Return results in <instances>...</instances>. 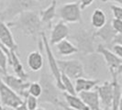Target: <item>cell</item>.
I'll list each match as a JSON object with an SVG mask.
<instances>
[{
    "mask_svg": "<svg viewBox=\"0 0 122 110\" xmlns=\"http://www.w3.org/2000/svg\"><path fill=\"white\" fill-rule=\"evenodd\" d=\"M8 27H12L16 30L21 32L25 37L36 39L42 32V23L40 15L34 10L26 11L18 15L14 20L7 23Z\"/></svg>",
    "mask_w": 122,
    "mask_h": 110,
    "instance_id": "cell-1",
    "label": "cell"
},
{
    "mask_svg": "<svg viewBox=\"0 0 122 110\" xmlns=\"http://www.w3.org/2000/svg\"><path fill=\"white\" fill-rule=\"evenodd\" d=\"M39 83L41 87V94L38 101L40 104H50L53 106H59L61 103L59 88L57 87L54 79L51 73H48L46 68L43 66L41 70Z\"/></svg>",
    "mask_w": 122,
    "mask_h": 110,
    "instance_id": "cell-2",
    "label": "cell"
},
{
    "mask_svg": "<svg viewBox=\"0 0 122 110\" xmlns=\"http://www.w3.org/2000/svg\"><path fill=\"white\" fill-rule=\"evenodd\" d=\"M6 6L0 12V20L6 24L26 11L34 10L39 6L35 0H6Z\"/></svg>",
    "mask_w": 122,
    "mask_h": 110,
    "instance_id": "cell-3",
    "label": "cell"
},
{
    "mask_svg": "<svg viewBox=\"0 0 122 110\" xmlns=\"http://www.w3.org/2000/svg\"><path fill=\"white\" fill-rule=\"evenodd\" d=\"M69 36L78 52L82 55L85 56L96 51V37L93 31L80 27L75 29L71 34H69Z\"/></svg>",
    "mask_w": 122,
    "mask_h": 110,
    "instance_id": "cell-4",
    "label": "cell"
},
{
    "mask_svg": "<svg viewBox=\"0 0 122 110\" xmlns=\"http://www.w3.org/2000/svg\"><path fill=\"white\" fill-rule=\"evenodd\" d=\"M40 36H41V40L42 41V48L44 49L45 54H46V57H47V62H48L50 71H51V74L52 75L55 84H56L57 87L59 88V90L63 92V87H62V85H61V71L59 70V67H58L57 59L55 58L54 53H53L52 50L51 48V45H50L46 34L42 31Z\"/></svg>",
    "mask_w": 122,
    "mask_h": 110,
    "instance_id": "cell-5",
    "label": "cell"
},
{
    "mask_svg": "<svg viewBox=\"0 0 122 110\" xmlns=\"http://www.w3.org/2000/svg\"><path fill=\"white\" fill-rule=\"evenodd\" d=\"M96 52H97L104 60L105 64L108 68L111 74H115L117 76H121L122 73V59L115 55L111 50L106 47L102 43L98 44L96 47Z\"/></svg>",
    "mask_w": 122,
    "mask_h": 110,
    "instance_id": "cell-6",
    "label": "cell"
},
{
    "mask_svg": "<svg viewBox=\"0 0 122 110\" xmlns=\"http://www.w3.org/2000/svg\"><path fill=\"white\" fill-rule=\"evenodd\" d=\"M57 15L60 17L61 20L65 23H79L82 19V9L78 2L65 3L59 7L57 10Z\"/></svg>",
    "mask_w": 122,
    "mask_h": 110,
    "instance_id": "cell-7",
    "label": "cell"
},
{
    "mask_svg": "<svg viewBox=\"0 0 122 110\" xmlns=\"http://www.w3.org/2000/svg\"><path fill=\"white\" fill-rule=\"evenodd\" d=\"M84 62H82L84 72L89 77L95 79V77H97L98 75L103 71L105 66V62L101 55L97 52H93L91 54H87L84 56Z\"/></svg>",
    "mask_w": 122,
    "mask_h": 110,
    "instance_id": "cell-8",
    "label": "cell"
},
{
    "mask_svg": "<svg viewBox=\"0 0 122 110\" xmlns=\"http://www.w3.org/2000/svg\"><path fill=\"white\" fill-rule=\"evenodd\" d=\"M57 63L61 73L65 74L71 80L84 77L85 75L82 61L78 60H57Z\"/></svg>",
    "mask_w": 122,
    "mask_h": 110,
    "instance_id": "cell-9",
    "label": "cell"
},
{
    "mask_svg": "<svg viewBox=\"0 0 122 110\" xmlns=\"http://www.w3.org/2000/svg\"><path fill=\"white\" fill-rule=\"evenodd\" d=\"M0 102L3 106L15 109L23 103V99L10 89L0 78Z\"/></svg>",
    "mask_w": 122,
    "mask_h": 110,
    "instance_id": "cell-10",
    "label": "cell"
},
{
    "mask_svg": "<svg viewBox=\"0 0 122 110\" xmlns=\"http://www.w3.org/2000/svg\"><path fill=\"white\" fill-rule=\"evenodd\" d=\"M2 77L3 78L1 79L3 80V82L10 89H12L15 93H17L22 99L28 95V87L30 85V82L24 81L17 77L16 75H10L8 73L3 75Z\"/></svg>",
    "mask_w": 122,
    "mask_h": 110,
    "instance_id": "cell-11",
    "label": "cell"
},
{
    "mask_svg": "<svg viewBox=\"0 0 122 110\" xmlns=\"http://www.w3.org/2000/svg\"><path fill=\"white\" fill-rule=\"evenodd\" d=\"M96 90L97 92L100 104L103 106V110L110 109L112 97H113V85L111 82L106 81L101 85H97Z\"/></svg>",
    "mask_w": 122,
    "mask_h": 110,
    "instance_id": "cell-12",
    "label": "cell"
},
{
    "mask_svg": "<svg viewBox=\"0 0 122 110\" xmlns=\"http://www.w3.org/2000/svg\"><path fill=\"white\" fill-rule=\"evenodd\" d=\"M69 34H70V28L68 27V25L64 21L59 20L52 27V30L51 31L49 40L50 45H56L60 41L67 39Z\"/></svg>",
    "mask_w": 122,
    "mask_h": 110,
    "instance_id": "cell-13",
    "label": "cell"
},
{
    "mask_svg": "<svg viewBox=\"0 0 122 110\" xmlns=\"http://www.w3.org/2000/svg\"><path fill=\"white\" fill-rule=\"evenodd\" d=\"M0 40L6 49L18 52V44L16 42L10 28L6 22L0 20Z\"/></svg>",
    "mask_w": 122,
    "mask_h": 110,
    "instance_id": "cell-14",
    "label": "cell"
},
{
    "mask_svg": "<svg viewBox=\"0 0 122 110\" xmlns=\"http://www.w3.org/2000/svg\"><path fill=\"white\" fill-rule=\"evenodd\" d=\"M117 33L116 31L113 30V28L111 27V24H110L109 21H107L106 24L97 30L96 31H94V35L96 37V39L98 38L102 40V44L103 45H107L106 47L107 46H111L112 44V41L113 40L115 39V37L117 36Z\"/></svg>",
    "mask_w": 122,
    "mask_h": 110,
    "instance_id": "cell-15",
    "label": "cell"
},
{
    "mask_svg": "<svg viewBox=\"0 0 122 110\" xmlns=\"http://www.w3.org/2000/svg\"><path fill=\"white\" fill-rule=\"evenodd\" d=\"M77 95L86 105L89 110H103V108L101 107L100 100L97 90L81 92Z\"/></svg>",
    "mask_w": 122,
    "mask_h": 110,
    "instance_id": "cell-16",
    "label": "cell"
},
{
    "mask_svg": "<svg viewBox=\"0 0 122 110\" xmlns=\"http://www.w3.org/2000/svg\"><path fill=\"white\" fill-rule=\"evenodd\" d=\"M111 76H112L111 83L113 85V97H112L110 110H120L122 89L120 82H119V76L115 75V74H111Z\"/></svg>",
    "mask_w": 122,
    "mask_h": 110,
    "instance_id": "cell-17",
    "label": "cell"
},
{
    "mask_svg": "<svg viewBox=\"0 0 122 110\" xmlns=\"http://www.w3.org/2000/svg\"><path fill=\"white\" fill-rule=\"evenodd\" d=\"M8 64L12 67L13 71H14V73H15L17 77L24 80V81H28L29 74H28V73H26L24 66H23V64L21 63V61L19 60L18 53L17 51L10 50V61L8 62Z\"/></svg>",
    "mask_w": 122,
    "mask_h": 110,
    "instance_id": "cell-18",
    "label": "cell"
},
{
    "mask_svg": "<svg viewBox=\"0 0 122 110\" xmlns=\"http://www.w3.org/2000/svg\"><path fill=\"white\" fill-rule=\"evenodd\" d=\"M100 83L98 79H93V78H85V77H80L74 80V89L76 95L81 92L90 91L95 89L97 85Z\"/></svg>",
    "mask_w": 122,
    "mask_h": 110,
    "instance_id": "cell-19",
    "label": "cell"
},
{
    "mask_svg": "<svg viewBox=\"0 0 122 110\" xmlns=\"http://www.w3.org/2000/svg\"><path fill=\"white\" fill-rule=\"evenodd\" d=\"M28 66L32 72H40L44 66V60H43L42 53L40 50L31 51L28 55L27 58Z\"/></svg>",
    "mask_w": 122,
    "mask_h": 110,
    "instance_id": "cell-20",
    "label": "cell"
},
{
    "mask_svg": "<svg viewBox=\"0 0 122 110\" xmlns=\"http://www.w3.org/2000/svg\"><path fill=\"white\" fill-rule=\"evenodd\" d=\"M39 15H40V18H41L42 25L46 24L51 26L52 20L57 16V2H56V0H52L49 6L46 8H44L43 10H41Z\"/></svg>",
    "mask_w": 122,
    "mask_h": 110,
    "instance_id": "cell-21",
    "label": "cell"
},
{
    "mask_svg": "<svg viewBox=\"0 0 122 110\" xmlns=\"http://www.w3.org/2000/svg\"><path fill=\"white\" fill-rule=\"evenodd\" d=\"M56 48H57L58 54L61 55V56H63V57L72 56V55L78 52L76 47L73 45V43L72 41H70L69 40H67V39H65V40L60 41L59 43H57L56 44Z\"/></svg>",
    "mask_w": 122,
    "mask_h": 110,
    "instance_id": "cell-22",
    "label": "cell"
},
{
    "mask_svg": "<svg viewBox=\"0 0 122 110\" xmlns=\"http://www.w3.org/2000/svg\"><path fill=\"white\" fill-rule=\"evenodd\" d=\"M64 100L69 107L75 110H89L86 105L83 102V100L77 95H70L67 93H63Z\"/></svg>",
    "mask_w": 122,
    "mask_h": 110,
    "instance_id": "cell-23",
    "label": "cell"
},
{
    "mask_svg": "<svg viewBox=\"0 0 122 110\" xmlns=\"http://www.w3.org/2000/svg\"><path fill=\"white\" fill-rule=\"evenodd\" d=\"M107 22L106 13L101 8H96L91 15V24L95 29H100Z\"/></svg>",
    "mask_w": 122,
    "mask_h": 110,
    "instance_id": "cell-24",
    "label": "cell"
},
{
    "mask_svg": "<svg viewBox=\"0 0 122 110\" xmlns=\"http://www.w3.org/2000/svg\"><path fill=\"white\" fill-rule=\"evenodd\" d=\"M61 85H62V87H63V91L65 92V93L70 94V95H76L73 80H71L65 74L61 73Z\"/></svg>",
    "mask_w": 122,
    "mask_h": 110,
    "instance_id": "cell-25",
    "label": "cell"
},
{
    "mask_svg": "<svg viewBox=\"0 0 122 110\" xmlns=\"http://www.w3.org/2000/svg\"><path fill=\"white\" fill-rule=\"evenodd\" d=\"M41 94V87L39 82H33L30 83L29 87H28V95H32L34 97L39 98Z\"/></svg>",
    "mask_w": 122,
    "mask_h": 110,
    "instance_id": "cell-26",
    "label": "cell"
},
{
    "mask_svg": "<svg viewBox=\"0 0 122 110\" xmlns=\"http://www.w3.org/2000/svg\"><path fill=\"white\" fill-rule=\"evenodd\" d=\"M25 101L24 103L27 106L28 110H34L38 107V105H39V101H38V98L34 97L32 95H28L26 97L24 98Z\"/></svg>",
    "mask_w": 122,
    "mask_h": 110,
    "instance_id": "cell-27",
    "label": "cell"
},
{
    "mask_svg": "<svg viewBox=\"0 0 122 110\" xmlns=\"http://www.w3.org/2000/svg\"><path fill=\"white\" fill-rule=\"evenodd\" d=\"M7 65H8L7 56L2 50H0V67L6 74L7 73Z\"/></svg>",
    "mask_w": 122,
    "mask_h": 110,
    "instance_id": "cell-28",
    "label": "cell"
},
{
    "mask_svg": "<svg viewBox=\"0 0 122 110\" xmlns=\"http://www.w3.org/2000/svg\"><path fill=\"white\" fill-rule=\"evenodd\" d=\"M110 9H111V12H112V14H113L114 18L122 20V7H121V6H119V5H112V6H110Z\"/></svg>",
    "mask_w": 122,
    "mask_h": 110,
    "instance_id": "cell-29",
    "label": "cell"
},
{
    "mask_svg": "<svg viewBox=\"0 0 122 110\" xmlns=\"http://www.w3.org/2000/svg\"><path fill=\"white\" fill-rule=\"evenodd\" d=\"M110 24H111V27L113 28V30L116 31L117 33H122V20L113 18L110 21Z\"/></svg>",
    "mask_w": 122,
    "mask_h": 110,
    "instance_id": "cell-30",
    "label": "cell"
},
{
    "mask_svg": "<svg viewBox=\"0 0 122 110\" xmlns=\"http://www.w3.org/2000/svg\"><path fill=\"white\" fill-rule=\"evenodd\" d=\"M111 51L122 59V45L121 44H114L111 46Z\"/></svg>",
    "mask_w": 122,
    "mask_h": 110,
    "instance_id": "cell-31",
    "label": "cell"
},
{
    "mask_svg": "<svg viewBox=\"0 0 122 110\" xmlns=\"http://www.w3.org/2000/svg\"><path fill=\"white\" fill-rule=\"evenodd\" d=\"M95 0H79V5H80V7H81V9L82 10H84V9H86L87 8L88 6H90L92 5V3L94 2Z\"/></svg>",
    "mask_w": 122,
    "mask_h": 110,
    "instance_id": "cell-32",
    "label": "cell"
},
{
    "mask_svg": "<svg viewBox=\"0 0 122 110\" xmlns=\"http://www.w3.org/2000/svg\"><path fill=\"white\" fill-rule=\"evenodd\" d=\"M0 50H2L6 54L7 59H8V62H9V61H10V50L8 49H6V47L3 45V43L1 42V40H0Z\"/></svg>",
    "mask_w": 122,
    "mask_h": 110,
    "instance_id": "cell-33",
    "label": "cell"
},
{
    "mask_svg": "<svg viewBox=\"0 0 122 110\" xmlns=\"http://www.w3.org/2000/svg\"><path fill=\"white\" fill-rule=\"evenodd\" d=\"M59 107L62 108L63 110H75V109H73V108H71V107H69L67 105L64 104V103H62V102H61V103L59 104Z\"/></svg>",
    "mask_w": 122,
    "mask_h": 110,
    "instance_id": "cell-34",
    "label": "cell"
},
{
    "mask_svg": "<svg viewBox=\"0 0 122 110\" xmlns=\"http://www.w3.org/2000/svg\"><path fill=\"white\" fill-rule=\"evenodd\" d=\"M15 110H28V108H27V106H26V105H25L24 101H23V103H22L21 105H19L18 107H16Z\"/></svg>",
    "mask_w": 122,
    "mask_h": 110,
    "instance_id": "cell-35",
    "label": "cell"
},
{
    "mask_svg": "<svg viewBox=\"0 0 122 110\" xmlns=\"http://www.w3.org/2000/svg\"><path fill=\"white\" fill-rule=\"evenodd\" d=\"M100 1H102V2H114V3H117V4H118L119 6H121L122 4V0H100Z\"/></svg>",
    "mask_w": 122,
    "mask_h": 110,
    "instance_id": "cell-36",
    "label": "cell"
},
{
    "mask_svg": "<svg viewBox=\"0 0 122 110\" xmlns=\"http://www.w3.org/2000/svg\"><path fill=\"white\" fill-rule=\"evenodd\" d=\"M5 74H6V73H4V71H3V70L1 69V67H0V75H1V76H3V75H5Z\"/></svg>",
    "mask_w": 122,
    "mask_h": 110,
    "instance_id": "cell-37",
    "label": "cell"
},
{
    "mask_svg": "<svg viewBox=\"0 0 122 110\" xmlns=\"http://www.w3.org/2000/svg\"><path fill=\"white\" fill-rule=\"evenodd\" d=\"M34 110H48V109H46V108H44V107H37L36 109H34Z\"/></svg>",
    "mask_w": 122,
    "mask_h": 110,
    "instance_id": "cell-38",
    "label": "cell"
},
{
    "mask_svg": "<svg viewBox=\"0 0 122 110\" xmlns=\"http://www.w3.org/2000/svg\"><path fill=\"white\" fill-rule=\"evenodd\" d=\"M4 109V106L2 105V104H1V102H0V110H3Z\"/></svg>",
    "mask_w": 122,
    "mask_h": 110,
    "instance_id": "cell-39",
    "label": "cell"
},
{
    "mask_svg": "<svg viewBox=\"0 0 122 110\" xmlns=\"http://www.w3.org/2000/svg\"><path fill=\"white\" fill-rule=\"evenodd\" d=\"M35 1H37V2H39V3H40V2H41V1H43V0H35Z\"/></svg>",
    "mask_w": 122,
    "mask_h": 110,
    "instance_id": "cell-40",
    "label": "cell"
},
{
    "mask_svg": "<svg viewBox=\"0 0 122 110\" xmlns=\"http://www.w3.org/2000/svg\"><path fill=\"white\" fill-rule=\"evenodd\" d=\"M2 1H6V0H2Z\"/></svg>",
    "mask_w": 122,
    "mask_h": 110,
    "instance_id": "cell-41",
    "label": "cell"
},
{
    "mask_svg": "<svg viewBox=\"0 0 122 110\" xmlns=\"http://www.w3.org/2000/svg\"><path fill=\"white\" fill-rule=\"evenodd\" d=\"M105 110H107V109H105Z\"/></svg>",
    "mask_w": 122,
    "mask_h": 110,
    "instance_id": "cell-42",
    "label": "cell"
}]
</instances>
